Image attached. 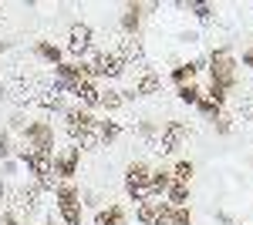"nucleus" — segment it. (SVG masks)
Returning a JSON list of instances; mask_svg holds the SVG:
<instances>
[{
	"label": "nucleus",
	"mask_w": 253,
	"mask_h": 225,
	"mask_svg": "<svg viewBox=\"0 0 253 225\" xmlns=\"http://www.w3.org/2000/svg\"><path fill=\"white\" fill-rule=\"evenodd\" d=\"M38 104L44 108V111H58V114H64V101H61V94L54 91V88H44V91L38 94Z\"/></svg>",
	"instance_id": "aec40b11"
},
{
	"label": "nucleus",
	"mask_w": 253,
	"mask_h": 225,
	"mask_svg": "<svg viewBox=\"0 0 253 225\" xmlns=\"http://www.w3.org/2000/svg\"><path fill=\"white\" fill-rule=\"evenodd\" d=\"M149 178H152V168H149L145 161H132V165L125 168V192H128L132 202H145V198H152V192H149Z\"/></svg>",
	"instance_id": "20e7f679"
},
{
	"label": "nucleus",
	"mask_w": 253,
	"mask_h": 225,
	"mask_svg": "<svg viewBox=\"0 0 253 225\" xmlns=\"http://www.w3.org/2000/svg\"><path fill=\"white\" fill-rule=\"evenodd\" d=\"M236 57L230 54V47H216L210 61H206V71H210V81L213 84H223L226 91H233L236 88Z\"/></svg>",
	"instance_id": "f03ea898"
},
{
	"label": "nucleus",
	"mask_w": 253,
	"mask_h": 225,
	"mask_svg": "<svg viewBox=\"0 0 253 225\" xmlns=\"http://www.w3.org/2000/svg\"><path fill=\"white\" fill-rule=\"evenodd\" d=\"M17 158L27 165V171L38 178V182H44V178H51L54 175V155H47V151H34V148H24L17 151Z\"/></svg>",
	"instance_id": "0eeeda50"
},
{
	"label": "nucleus",
	"mask_w": 253,
	"mask_h": 225,
	"mask_svg": "<svg viewBox=\"0 0 253 225\" xmlns=\"http://www.w3.org/2000/svg\"><path fill=\"white\" fill-rule=\"evenodd\" d=\"M38 198H41L38 182H34V185H20L17 192H14V205H17V208H27V212H34V208L41 205Z\"/></svg>",
	"instance_id": "2eb2a0df"
},
{
	"label": "nucleus",
	"mask_w": 253,
	"mask_h": 225,
	"mask_svg": "<svg viewBox=\"0 0 253 225\" xmlns=\"http://www.w3.org/2000/svg\"><path fill=\"white\" fill-rule=\"evenodd\" d=\"M175 94H179L182 104H193V108H196V101H199L203 88H199V84H186V88H175Z\"/></svg>",
	"instance_id": "bb28decb"
},
{
	"label": "nucleus",
	"mask_w": 253,
	"mask_h": 225,
	"mask_svg": "<svg viewBox=\"0 0 253 225\" xmlns=\"http://www.w3.org/2000/svg\"><path fill=\"white\" fill-rule=\"evenodd\" d=\"M186 10L196 14L199 24H213V7H210V3H196V0H189V3H186Z\"/></svg>",
	"instance_id": "393cba45"
},
{
	"label": "nucleus",
	"mask_w": 253,
	"mask_h": 225,
	"mask_svg": "<svg viewBox=\"0 0 253 225\" xmlns=\"http://www.w3.org/2000/svg\"><path fill=\"white\" fill-rule=\"evenodd\" d=\"M122 104H125V97H122L118 88H101V101H98L101 111H118Z\"/></svg>",
	"instance_id": "412c9836"
},
{
	"label": "nucleus",
	"mask_w": 253,
	"mask_h": 225,
	"mask_svg": "<svg viewBox=\"0 0 253 225\" xmlns=\"http://www.w3.org/2000/svg\"><path fill=\"white\" fill-rule=\"evenodd\" d=\"M0 225H24V222L17 219V212H10V208H7V212L0 215Z\"/></svg>",
	"instance_id": "c756f323"
},
{
	"label": "nucleus",
	"mask_w": 253,
	"mask_h": 225,
	"mask_svg": "<svg viewBox=\"0 0 253 225\" xmlns=\"http://www.w3.org/2000/svg\"><path fill=\"white\" fill-rule=\"evenodd\" d=\"M166 222L169 225H193V208H169V215H166Z\"/></svg>",
	"instance_id": "a878e982"
},
{
	"label": "nucleus",
	"mask_w": 253,
	"mask_h": 225,
	"mask_svg": "<svg viewBox=\"0 0 253 225\" xmlns=\"http://www.w3.org/2000/svg\"><path fill=\"white\" fill-rule=\"evenodd\" d=\"M142 20H145V7L142 3H125V10H122V34L125 37H138Z\"/></svg>",
	"instance_id": "ddd939ff"
},
{
	"label": "nucleus",
	"mask_w": 253,
	"mask_h": 225,
	"mask_svg": "<svg viewBox=\"0 0 253 225\" xmlns=\"http://www.w3.org/2000/svg\"><path fill=\"white\" fill-rule=\"evenodd\" d=\"M64 128H68L71 141H75L81 151H98L101 148V141H98V118L91 111H84L81 104L64 108Z\"/></svg>",
	"instance_id": "f257e3e1"
},
{
	"label": "nucleus",
	"mask_w": 253,
	"mask_h": 225,
	"mask_svg": "<svg viewBox=\"0 0 253 225\" xmlns=\"http://www.w3.org/2000/svg\"><path fill=\"white\" fill-rule=\"evenodd\" d=\"M169 185H172V171H169V168H152V178H149V192H152V198H166Z\"/></svg>",
	"instance_id": "dca6fc26"
},
{
	"label": "nucleus",
	"mask_w": 253,
	"mask_h": 225,
	"mask_svg": "<svg viewBox=\"0 0 253 225\" xmlns=\"http://www.w3.org/2000/svg\"><path fill=\"white\" fill-rule=\"evenodd\" d=\"M10 128H14V131H24V128H27L24 114H14V118H10Z\"/></svg>",
	"instance_id": "473e14b6"
},
{
	"label": "nucleus",
	"mask_w": 253,
	"mask_h": 225,
	"mask_svg": "<svg viewBox=\"0 0 253 225\" xmlns=\"http://www.w3.org/2000/svg\"><path fill=\"white\" fill-rule=\"evenodd\" d=\"M243 67H250V71H253V44L243 51Z\"/></svg>",
	"instance_id": "72a5a7b5"
},
{
	"label": "nucleus",
	"mask_w": 253,
	"mask_h": 225,
	"mask_svg": "<svg viewBox=\"0 0 253 225\" xmlns=\"http://www.w3.org/2000/svg\"><path fill=\"white\" fill-rule=\"evenodd\" d=\"M75 97L81 101V108H84V111L98 108V101H101V88H98V81H81L78 88H75Z\"/></svg>",
	"instance_id": "4468645a"
},
{
	"label": "nucleus",
	"mask_w": 253,
	"mask_h": 225,
	"mask_svg": "<svg viewBox=\"0 0 253 225\" xmlns=\"http://www.w3.org/2000/svg\"><path fill=\"white\" fill-rule=\"evenodd\" d=\"M88 67H91V77H108V81H115V77L125 74V61L115 54V51H95L91 61H88Z\"/></svg>",
	"instance_id": "423d86ee"
},
{
	"label": "nucleus",
	"mask_w": 253,
	"mask_h": 225,
	"mask_svg": "<svg viewBox=\"0 0 253 225\" xmlns=\"http://www.w3.org/2000/svg\"><path fill=\"white\" fill-rule=\"evenodd\" d=\"M196 111L203 114V118H206V121H216V118H219V114H223V108H219V104H216V101H210V97H206V94H199V101H196Z\"/></svg>",
	"instance_id": "b1692460"
},
{
	"label": "nucleus",
	"mask_w": 253,
	"mask_h": 225,
	"mask_svg": "<svg viewBox=\"0 0 253 225\" xmlns=\"http://www.w3.org/2000/svg\"><path fill=\"white\" fill-rule=\"evenodd\" d=\"M206 97H210V101H216V104H219V108H223V104H226V97H230V91H226V88H223V84H213V81H210V84H206Z\"/></svg>",
	"instance_id": "cd10ccee"
},
{
	"label": "nucleus",
	"mask_w": 253,
	"mask_h": 225,
	"mask_svg": "<svg viewBox=\"0 0 253 225\" xmlns=\"http://www.w3.org/2000/svg\"><path fill=\"white\" fill-rule=\"evenodd\" d=\"M58 198V219L64 225H81V192L75 182H58L54 188Z\"/></svg>",
	"instance_id": "7ed1b4c3"
},
{
	"label": "nucleus",
	"mask_w": 253,
	"mask_h": 225,
	"mask_svg": "<svg viewBox=\"0 0 253 225\" xmlns=\"http://www.w3.org/2000/svg\"><path fill=\"white\" fill-rule=\"evenodd\" d=\"M20 134H24V145L27 148L54 155V125L51 121H27V128Z\"/></svg>",
	"instance_id": "39448f33"
},
{
	"label": "nucleus",
	"mask_w": 253,
	"mask_h": 225,
	"mask_svg": "<svg viewBox=\"0 0 253 225\" xmlns=\"http://www.w3.org/2000/svg\"><path fill=\"white\" fill-rule=\"evenodd\" d=\"M169 208H172V205H169L166 198H145V202H138L135 219H138V225H156Z\"/></svg>",
	"instance_id": "f8f14e48"
},
{
	"label": "nucleus",
	"mask_w": 253,
	"mask_h": 225,
	"mask_svg": "<svg viewBox=\"0 0 253 225\" xmlns=\"http://www.w3.org/2000/svg\"><path fill=\"white\" fill-rule=\"evenodd\" d=\"M118 134H122V125L118 121H98V141L101 145H112V141H118Z\"/></svg>",
	"instance_id": "4be33fe9"
},
{
	"label": "nucleus",
	"mask_w": 253,
	"mask_h": 225,
	"mask_svg": "<svg viewBox=\"0 0 253 225\" xmlns=\"http://www.w3.org/2000/svg\"><path fill=\"white\" fill-rule=\"evenodd\" d=\"M10 131H0V161H3V158H10Z\"/></svg>",
	"instance_id": "c85d7f7f"
},
{
	"label": "nucleus",
	"mask_w": 253,
	"mask_h": 225,
	"mask_svg": "<svg viewBox=\"0 0 253 225\" xmlns=\"http://www.w3.org/2000/svg\"><path fill=\"white\" fill-rule=\"evenodd\" d=\"M186 138H189V125H182V121H166L162 131H159L156 151H159V155H172Z\"/></svg>",
	"instance_id": "6e6552de"
},
{
	"label": "nucleus",
	"mask_w": 253,
	"mask_h": 225,
	"mask_svg": "<svg viewBox=\"0 0 253 225\" xmlns=\"http://www.w3.org/2000/svg\"><path fill=\"white\" fill-rule=\"evenodd\" d=\"M78 168H81V148L78 145L54 151V175H58V182H75Z\"/></svg>",
	"instance_id": "1a4fd4ad"
},
{
	"label": "nucleus",
	"mask_w": 253,
	"mask_h": 225,
	"mask_svg": "<svg viewBox=\"0 0 253 225\" xmlns=\"http://www.w3.org/2000/svg\"><path fill=\"white\" fill-rule=\"evenodd\" d=\"M162 91V77L152 71V67H142V74L135 77V84L128 91H122V97H149V94Z\"/></svg>",
	"instance_id": "9d476101"
},
{
	"label": "nucleus",
	"mask_w": 253,
	"mask_h": 225,
	"mask_svg": "<svg viewBox=\"0 0 253 225\" xmlns=\"http://www.w3.org/2000/svg\"><path fill=\"white\" fill-rule=\"evenodd\" d=\"M3 198H7V185L0 182V202H3Z\"/></svg>",
	"instance_id": "f704fd0d"
},
{
	"label": "nucleus",
	"mask_w": 253,
	"mask_h": 225,
	"mask_svg": "<svg viewBox=\"0 0 253 225\" xmlns=\"http://www.w3.org/2000/svg\"><path fill=\"white\" fill-rule=\"evenodd\" d=\"M138 131H142L145 141H152V138H156V125H152V121H142V128H138Z\"/></svg>",
	"instance_id": "2f4dec72"
},
{
	"label": "nucleus",
	"mask_w": 253,
	"mask_h": 225,
	"mask_svg": "<svg viewBox=\"0 0 253 225\" xmlns=\"http://www.w3.org/2000/svg\"><path fill=\"white\" fill-rule=\"evenodd\" d=\"M213 125H216V131H219V134H230V118H226V114H219Z\"/></svg>",
	"instance_id": "7c9ffc66"
},
{
	"label": "nucleus",
	"mask_w": 253,
	"mask_h": 225,
	"mask_svg": "<svg viewBox=\"0 0 253 225\" xmlns=\"http://www.w3.org/2000/svg\"><path fill=\"white\" fill-rule=\"evenodd\" d=\"M34 51H38V57H44L51 67H58L61 61H64V51H61L58 44H51V40H38V44H34Z\"/></svg>",
	"instance_id": "6ab92c4d"
},
{
	"label": "nucleus",
	"mask_w": 253,
	"mask_h": 225,
	"mask_svg": "<svg viewBox=\"0 0 253 225\" xmlns=\"http://www.w3.org/2000/svg\"><path fill=\"white\" fill-rule=\"evenodd\" d=\"M91 40H95V31L88 24H71V34H68V54L84 57L91 51Z\"/></svg>",
	"instance_id": "9b49d317"
},
{
	"label": "nucleus",
	"mask_w": 253,
	"mask_h": 225,
	"mask_svg": "<svg viewBox=\"0 0 253 225\" xmlns=\"http://www.w3.org/2000/svg\"><path fill=\"white\" fill-rule=\"evenodd\" d=\"M125 208L122 205H108V208H98L95 212V225H125Z\"/></svg>",
	"instance_id": "f3484780"
},
{
	"label": "nucleus",
	"mask_w": 253,
	"mask_h": 225,
	"mask_svg": "<svg viewBox=\"0 0 253 225\" xmlns=\"http://www.w3.org/2000/svg\"><path fill=\"white\" fill-rule=\"evenodd\" d=\"M169 171H172V182H182V185H189V178L196 175V165L189 161V158H179V161H175Z\"/></svg>",
	"instance_id": "5701e85b"
},
{
	"label": "nucleus",
	"mask_w": 253,
	"mask_h": 225,
	"mask_svg": "<svg viewBox=\"0 0 253 225\" xmlns=\"http://www.w3.org/2000/svg\"><path fill=\"white\" fill-rule=\"evenodd\" d=\"M166 202L172 208H186L189 202H193V195H189V185H182V182H172L169 185V192H166Z\"/></svg>",
	"instance_id": "a211bd4d"
}]
</instances>
